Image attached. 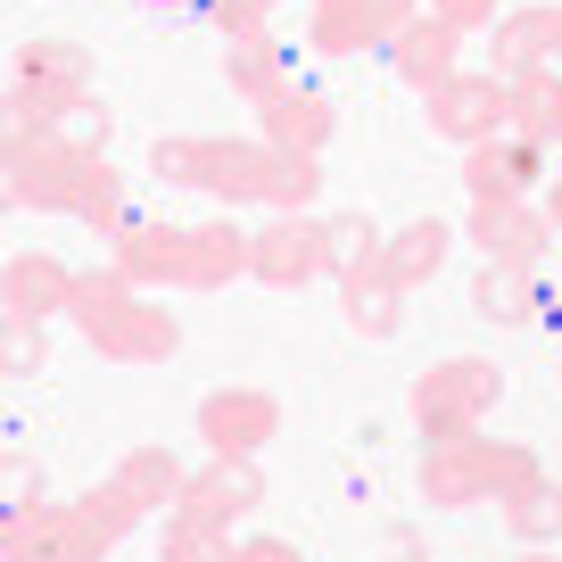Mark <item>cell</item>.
Returning a JSON list of instances; mask_svg holds the SVG:
<instances>
[{
	"label": "cell",
	"instance_id": "6da1fadb",
	"mask_svg": "<svg viewBox=\"0 0 562 562\" xmlns=\"http://www.w3.org/2000/svg\"><path fill=\"white\" fill-rule=\"evenodd\" d=\"M496 397H505V372L488 356H447V364H430L414 381L405 414H414L422 447H439V439H472L480 414H496Z\"/></svg>",
	"mask_w": 562,
	"mask_h": 562
},
{
	"label": "cell",
	"instance_id": "7a4b0ae2",
	"mask_svg": "<svg viewBox=\"0 0 562 562\" xmlns=\"http://www.w3.org/2000/svg\"><path fill=\"white\" fill-rule=\"evenodd\" d=\"M422 116H430V133H439V140H456V149H480V140L505 133V83H496V75L456 67L447 83L422 91Z\"/></svg>",
	"mask_w": 562,
	"mask_h": 562
},
{
	"label": "cell",
	"instance_id": "3957f363",
	"mask_svg": "<svg viewBox=\"0 0 562 562\" xmlns=\"http://www.w3.org/2000/svg\"><path fill=\"white\" fill-rule=\"evenodd\" d=\"M100 83V67H91V50L83 42H67V34H34V42H18V58H9V91H25L34 108H67V100H83V91Z\"/></svg>",
	"mask_w": 562,
	"mask_h": 562
},
{
	"label": "cell",
	"instance_id": "277c9868",
	"mask_svg": "<svg viewBox=\"0 0 562 562\" xmlns=\"http://www.w3.org/2000/svg\"><path fill=\"white\" fill-rule=\"evenodd\" d=\"M472 248H480V265L538 273L546 248H554V224H546L538 199H472Z\"/></svg>",
	"mask_w": 562,
	"mask_h": 562
},
{
	"label": "cell",
	"instance_id": "5b68a950",
	"mask_svg": "<svg viewBox=\"0 0 562 562\" xmlns=\"http://www.w3.org/2000/svg\"><path fill=\"white\" fill-rule=\"evenodd\" d=\"M199 439H207V456H265L281 439V397L273 389H207Z\"/></svg>",
	"mask_w": 562,
	"mask_h": 562
},
{
	"label": "cell",
	"instance_id": "8992f818",
	"mask_svg": "<svg viewBox=\"0 0 562 562\" xmlns=\"http://www.w3.org/2000/svg\"><path fill=\"white\" fill-rule=\"evenodd\" d=\"M0 562H108V546L91 529H75L67 505H25V513H0Z\"/></svg>",
	"mask_w": 562,
	"mask_h": 562
},
{
	"label": "cell",
	"instance_id": "52a82bcc",
	"mask_svg": "<svg viewBox=\"0 0 562 562\" xmlns=\"http://www.w3.org/2000/svg\"><path fill=\"white\" fill-rule=\"evenodd\" d=\"M83 339L108 356V364H166V356H182V323L166 315L158 299H140V290H133L124 306H108Z\"/></svg>",
	"mask_w": 562,
	"mask_h": 562
},
{
	"label": "cell",
	"instance_id": "ba28073f",
	"mask_svg": "<svg viewBox=\"0 0 562 562\" xmlns=\"http://www.w3.org/2000/svg\"><path fill=\"white\" fill-rule=\"evenodd\" d=\"M405 18H422V0H315L306 42H315L323 58H364V50H381Z\"/></svg>",
	"mask_w": 562,
	"mask_h": 562
},
{
	"label": "cell",
	"instance_id": "9c48e42d",
	"mask_svg": "<svg viewBox=\"0 0 562 562\" xmlns=\"http://www.w3.org/2000/svg\"><path fill=\"white\" fill-rule=\"evenodd\" d=\"M248 281L257 290H306V281H323L315 215H273V224L248 232Z\"/></svg>",
	"mask_w": 562,
	"mask_h": 562
},
{
	"label": "cell",
	"instance_id": "30bf717a",
	"mask_svg": "<svg viewBox=\"0 0 562 562\" xmlns=\"http://www.w3.org/2000/svg\"><path fill=\"white\" fill-rule=\"evenodd\" d=\"M182 513H199V521H224V529H240L248 513L265 505V472H257V456H207L199 472H182V496H175Z\"/></svg>",
	"mask_w": 562,
	"mask_h": 562
},
{
	"label": "cell",
	"instance_id": "8fae6325",
	"mask_svg": "<svg viewBox=\"0 0 562 562\" xmlns=\"http://www.w3.org/2000/svg\"><path fill=\"white\" fill-rule=\"evenodd\" d=\"M331 133H339V108L323 100V91H306V83H290L281 100L257 108V140H265V149H299V158H323V149H331Z\"/></svg>",
	"mask_w": 562,
	"mask_h": 562
},
{
	"label": "cell",
	"instance_id": "7c38bea8",
	"mask_svg": "<svg viewBox=\"0 0 562 562\" xmlns=\"http://www.w3.org/2000/svg\"><path fill=\"white\" fill-rule=\"evenodd\" d=\"M538 182H546V149H529L513 133L463 149V191L472 199H538Z\"/></svg>",
	"mask_w": 562,
	"mask_h": 562
},
{
	"label": "cell",
	"instance_id": "4fadbf2b",
	"mask_svg": "<svg viewBox=\"0 0 562 562\" xmlns=\"http://www.w3.org/2000/svg\"><path fill=\"white\" fill-rule=\"evenodd\" d=\"M381 58H389V75H397V83L430 91V83H447V75L463 67V34H447V25L422 9V18H405L397 34L381 42Z\"/></svg>",
	"mask_w": 562,
	"mask_h": 562
},
{
	"label": "cell",
	"instance_id": "5bb4252c",
	"mask_svg": "<svg viewBox=\"0 0 562 562\" xmlns=\"http://www.w3.org/2000/svg\"><path fill=\"white\" fill-rule=\"evenodd\" d=\"M67 265L50 257V248H18V257L0 265V315H25V323H50L67 315Z\"/></svg>",
	"mask_w": 562,
	"mask_h": 562
},
{
	"label": "cell",
	"instance_id": "9a60e30c",
	"mask_svg": "<svg viewBox=\"0 0 562 562\" xmlns=\"http://www.w3.org/2000/svg\"><path fill=\"white\" fill-rule=\"evenodd\" d=\"M182 240H191L182 224H158V215H133V224H124L116 240H108V248H116L108 265H116V273L133 281V290H149V281H175V290H182Z\"/></svg>",
	"mask_w": 562,
	"mask_h": 562
},
{
	"label": "cell",
	"instance_id": "2e32d148",
	"mask_svg": "<svg viewBox=\"0 0 562 562\" xmlns=\"http://www.w3.org/2000/svg\"><path fill=\"white\" fill-rule=\"evenodd\" d=\"M224 281H248V232L232 215H207L182 240V290H224Z\"/></svg>",
	"mask_w": 562,
	"mask_h": 562
},
{
	"label": "cell",
	"instance_id": "e0dca14e",
	"mask_svg": "<svg viewBox=\"0 0 562 562\" xmlns=\"http://www.w3.org/2000/svg\"><path fill=\"white\" fill-rule=\"evenodd\" d=\"M480 439H488V430L422 447V505L456 513V505H480V496H488V480H480Z\"/></svg>",
	"mask_w": 562,
	"mask_h": 562
},
{
	"label": "cell",
	"instance_id": "ac0fdd59",
	"mask_svg": "<svg viewBox=\"0 0 562 562\" xmlns=\"http://www.w3.org/2000/svg\"><path fill=\"white\" fill-rule=\"evenodd\" d=\"M100 158H83V149H58V140H42V149H25L18 158V182H25V207L42 215H75V199H83V175Z\"/></svg>",
	"mask_w": 562,
	"mask_h": 562
},
{
	"label": "cell",
	"instance_id": "d6986e66",
	"mask_svg": "<svg viewBox=\"0 0 562 562\" xmlns=\"http://www.w3.org/2000/svg\"><path fill=\"white\" fill-rule=\"evenodd\" d=\"M339 315H348L356 339H397L405 331V290L381 265H356V273H339Z\"/></svg>",
	"mask_w": 562,
	"mask_h": 562
},
{
	"label": "cell",
	"instance_id": "ffe728a7",
	"mask_svg": "<svg viewBox=\"0 0 562 562\" xmlns=\"http://www.w3.org/2000/svg\"><path fill=\"white\" fill-rule=\"evenodd\" d=\"M472 315H480V323H496V331H529V323H546V290H538V273L480 265V273H472Z\"/></svg>",
	"mask_w": 562,
	"mask_h": 562
},
{
	"label": "cell",
	"instance_id": "44dd1931",
	"mask_svg": "<svg viewBox=\"0 0 562 562\" xmlns=\"http://www.w3.org/2000/svg\"><path fill=\"white\" fill-rule=\"evenodd\" d=\"M505 133L529 140V149H562V75L554 67L505 83Z\"/></svg>",
	"mask_w": 562,
	"mask_h": 562
},
{
	"label": "cell",
	"instance_id": "7402d4cb",
	"mask_svg": "<svg viewBox=\"0 0 562 562\" xmlns=\"http://www.w3.org/2000/svg\"><path fill=\"white\" fill-rule=\"evenodd\" d=\"M447 248H456V232L439 224V215H414V224H397V232H381V273L397 281V290H414V281H430L447 265Z\"/></svg>",
	"mask_w": 562,
	"mask_h": 562
},
{
	"label": "cell",
	"instance_id": "603a6c76",
	"mask_svg": "<svg viewBox=\"0 0 562 562\" xmlns=\"http://www.w3.org/2000/svg\"><path fill=\"white\" fill-rule=\"evenodd\" d=\"M199 191H207L215 207H257V191H265V140H207V175H199Z\"/></svg>",
	"mask_w": 562,
	"mask_h": 562
},
{
	"label": "cell",
	"instance_id": "cb8c5ba5",
	"mask_svg": "<svg viewBox=\"0 0 562 562\" xmlns=\"http://www.w3.org/2000/svg\"><path fill=\"white\" fill-rule=\"evenodd\" d=\"M554 67V50H546V9H521V18H496L488 25V75L496 83H521V75Z\"/></svg>",
	"mask_w": 562,
	"mask_h": 562
},
{
	"label": "cell",
	"instance_id": "d4e9b609",
	"mask_svg": "<svg viewBox=\"0 0 562 562\" xmlns=\"http://www.w3.org/2000/svg\"><path fill=\"white\" fill-rule=\"evenodd\" d=\"M224 83L240 91L248 108L281 100V91H290V58H281V42H273V34H257V42H224Z\"/></svg>",
	"mask_w": 562,
	"mask_h": 562
},
{
	"label": "cell",
	"instance_id": "484cf974",
	"mask_svg": "<svg viewBox=\"0 0 562 562\" xmlns=\"http://www.w3.org/2000/svg\"><path fill=\"white\" fill-rule=\"evenodd\" d=\"M323 199V158H299V149H265V215H306Z\"/></svg>",
	"mask_w": 562,
	"mask_h": 562
},
{
	"label": "cell",
	"instance_id": "4316f807",
	"mask_svg": "<svg viewBox=\"0 0 562 562\" xmlns=\"http://www.w3.org/2000/svg\"><path fill=\"white\" fill-rule=\"evenodd\" d=\"M108 480H116L140 513H175V496H182V463L166 456V447H133V456H116Z\"/></svg>",
	"mask_w": 562,
	"mask_h": 562
},
{
	"label": "cell",
	"instance_id": "83f0119b",
	"mask_svg": "<svg viewBox=\"0 0 562 562\" xmlns=\"http://www.w3.org/2000/svg\"><path fill=\"white\" fill-rule=\"evenodd\" d=\"M67 513H75V529H91V538H100V546H108V554H116V546H124V538H133V529H140V521H149V513H140V505H133V496H124V488H116V480H91V488H83V496H75V505H67Z\"/></svg>",
	"mask_w": 562,
	"mask_h": 562
},
{
	"label": "cell",
	"instance_id": "f1b7e54d",
	"mask_svg": "<svg viewBox=\"0 0 562 562\" xmlns=\"http://www.w3.org/2000/svg\"><path fill=\"white\" fill-rule=\"evenodd\" d=\"M315 248H323V273H356V265H372L381 257V224H372V215H315Z\"/></svg>",
	"mask_w": 562,
	"mask_h": 562
},
{
	"label": "cell",
	"instance_id": "f546056e",
	"mask_svg": "<svg viewBox=\"0 0 562 562\" xmlns=\"http://www.w3.org/2000/svg\"><path fill=\"white\" fill-rule=\"evenodd\" d=\"M505 529H513V546H562V488L529 480L521 496H505Z\"/></svg>",
	"mask_w": 562,
	"mask_h": 562
},
{
	"label": "cell",
	"instance_id": "4dcf8cb0",
	"mask_svg": "<svg viewBox=\"0 0 562 562\" xmlns=\"http://www.w3.org/2000/svg\"><path fill=\"white\" fill-rule=\"evenodd\" d=\"M232 529L224 521H199V513H166V538H158V562H232Z\"/></svg>",
	"mask_w": 562,
	"mask_h": 562
},
{
	"label": "cell",
	"instance_id": "1f68e13d",
	"mask_svg": "<svg viewBox=\"0 0 562 562\" xmlns=\"http://www.w3.org/2000/svg\"><path fill=\"white\" fill-rule=\"evenodd\" d=\"M75 224H91L100 240H116V232L133 224V199H124V175H116L108 158L83 175V199H75Z\"/></svg>",
	"mask_w": 562,
	"mask_h": 562
},
{
	"label": "cell",
	"instance_id": "d6a6232c",
	"mask_svg": "<svg viewBox=\"0 0 562 562\" xmlns=\"http://www.w3.org/2000/svg\"><path fill=\"white\" fill-rule=\"evenodd\" d=\"M480 480H488V496L505 505L529 480H546V463H538V447H521V439H480Z\"/></svg>",
	"mask_w": 562,
	"mask_h": 562
},
{
	"label": "cell",
	"instance_id": "836d02e7",
	"mask_svg": "<svg viewBox=\"0 0 562 562\" xmlns=\"http://www.w3.org/2000/svg\"><path fill=\"white\" fill-rule=\"evenodd\" d=\"M108 133H116V116H108L100 91H83V100H67V108L50 116V140H58V149H83V158H100Z\"/></svg>",
	"mask_w": 562,
	"mask_h": 562
},
{
	"label": "cell",
	"instance_id": "e575fe53",
	"mask_svg": "<svg viewBox=\"0 0 562 562\" xmlns=\"http://www.w3.org/2000/svg\"><path fill=\"white\" fill-rule=\"evenodd\" d=\"M42 364H50V323L0 315V381H34Z\"/></svg>",
	"mask_w": 562,
	"mask_h": 562
},
{
	"label": "cell",
	"instance_id": "d590c367",
	"mask_svg": "<svg viewBox=\"0 0 562 562\" xmlns=\"http://www.w3.org/2000/svg\"><path fill=\"white\" fill-rule=\"evenodd\" d=\"M124 299H133V281H124L116 265H100V273H75V281H67V323H75V331H91V323H100L108 306H124Z\"/></svg>",
	"mask_w": 562,
	"mask_h": 562
},
{
	"label": "cell",
	"instance_id": "8d00e7d4",
	"mask_svg": "<svg viewBox=\"0 0 562 562\" xmlns=\"http://www.w3.org/2000/svg\"><path fill=\"white\" fill-rule=\"evenodd\" d=\"M149 175H158L166 191H199V175H207V133H166L158 149H149Z\"/></svg>",
	"mask_w": 562,
	"mask_h": 562
},
{
	"label": "cell",
	"instance_id": "74e56055",
	"mask_svg": "<svg viewBox=\"0 0 562 562\" xmlns=\"http://www.w3.org/2000/svg\"><path fill=\"white\" fill-rule=\"evenodd\" d=\"M50 140V108H34L25 91H0V158H25Z\"/></svg>",
	"mask_w": 562,
	"mask_h": 562
},
{
	"label": "cell",
	"instance_id": "f35d334b",
	"mask_svg": "<svg viewBox=\"0 0 562 562\" xmlns=\"http://www.w3.org/2000/svg\"><path fill=\"white\" fill-rule=\"evenodd\" d=\"M42 505V463L34 456H0V513Z\"/></svg>",
	"mask_w": 562,
	"mask_h": 562
},
{
	"label": "cell",
	"instance_id": "ab89813d",
	"mask_svg": "<svg viewBox=\"0 0 562 562\" xmlns=\"http://www.w3.org/2000/svg\"><path fill=\"white\" fill-rule=\"evenodd\" d=\"M199 18H215V25H224V42H257L273 9H257V0H207Z\"/></svg>",
	"mask_w": 562,
	"mask_h": 562
},
{
	"label": "cell",
	"instance_id": "60d3db41",
	"mask_svg": "<svg viewBox=\"0 0 562 562\" xmlns=\"http://www.w3.org/2000/svg\"><path fill=\"white\" fill-rule=\"evenodd\" d=\"M430 18H439L447 34H488V25H496V0H430Z\"/></svg>",
	"mask_w": 562,
	"mask_h": 562
},
{
	"label": "cell",
	"instance_id": "b9f144b4",
	"mask_svg": "<svg viewBox=\"0 0 562 562\" xmlns=\"http://www.w3.org/2000/svg\"><path fill=\"white\" fill-rule=\"evenodd\" d=\"M232 562H306V554L290 538H240V546H232Z\"/></svg>",
	"mask_w": 562,
	"mask_h": 562
},
{
	"label": "cell",
	"instance_id": "7bdbcfd3",
	"mask_svg": "<svg viewBox=\"0 0 562 562\" xmlns=\"http://www.w3.org/2000/svg\"><path fill=\"white\" fill-rule=\"evenodd\" d=\"M0 215H25V182H18V158H0Z\"/></svg>",
	"mask_w": 562,
	"mask_h": 562
},
{
	"label": "cell",
	"instance_id": "ee69618b",
	"mask_svg": "<svg viewBox=\"0 0 562 562\" xmlns=\"http://www.w3.org/2000/svg\"><path fill=\"white\" fill-rule=\"evenodd\" d=\"M133 9H149V18H199L207 0H133Z\"/></svg>",
	"mask_w": 562,
	"mask_h": 562
},
{
	"label": "cell",
	"instance_id": "f6af8a7d",
	"mask_svg": "<svg viewBox=\"0 0 562 562\" xmlns=\"http://www.w3.org/2000/svg\"><path fill=\"white\" fill-rule=\"evenodd\" d=\"M389 562H422V538H414V529H389Z\"/></svg>",
	"mask_w": 562,
	"mask_h": 562
},
{
	"label": "cell",
	"instance_id": "bcb514c9",
	"mask_svg": "<svg viewBox=\"0 0 562 562\" xmlns=\"http://www.w3.org/2000/svg\"><path fill=\"white\" fill-rule=\"evenodd\" d=\"M546 50H554V67H562V9H546Z\"/></svg>",
	"mask_w": 562,
	"mask_h": 562
},
{
	"label": "cell",
	"instance_id": "7dc6e473",
	"mask_svg": "<svg viewBox=\"0 0 562 562\" xmlns=\"http://www.w3.org/2000/svg\"><path fill=\"white\" fill-rule=\"evenodd\" d=\"M538 207H546V224H554V232H562V175H554V191H546V199H538Z\"/></svg>",
	"mask_w": 562,
	"mask_h": 562
},
{
	"label": "cell",
	"instance_id": "c3c4849f",
	"mask_svg": "<svg viewBox=\"0 0 562 562\" xmlns=\"http://www.w3.org/2000/svg\"><path fill=\"white\" fill-rule=\"evenodd\" d=\"M513 562H562V554H554V546H521Z\"/></svg>",
	"mask_w": 562,
	"mask_h": 562
},
{
	"label": "cell",
	"instance_id": "681fc988",
	"mask_svg": "<svg viewBox=\"0 0 562 562\" xmlns=\"http://www.w3.org/2000/svg\"><path fill=\"white\" fill-rule=\"evenodd\" d=\"M257 9H281V0H257Z\"/></svg>",
	"mask_w": 562,
	"mask_h": 562
}]
</instances>
